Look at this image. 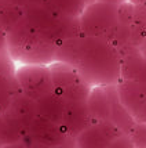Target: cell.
Listing matches in <instances>:
<instances>
[{"label": "cell", "instance_id": "6da1fadb", "mask_svg": "<svg viewBox=\"0 0 146 148\" xmlns=\"http://www.w3.org/2000/svg\"><path fill=\"white\" fill-rule=\"evenodd\" d=\"M55 61L73 66L94 86H116L121 80V51L108 39L77 35L57 46Z\"/></svg>", "mask_w": 146, "mask_h": 148}, {"label": "cell", "instance_id": "7a4b0ae2", "mask_svg": "<svg viewBox=\"0 0 146 148\" xmlns=\"http://www.w3.org/2000/svg\"><path fill=\"white\" fill-rule=\"evenodd\" d=\"M55 51L57 45L40 35L25 17L7 33V54L15 64L50 65Z\"/></svg>", "mask_w": 146, "mask_h": 148}, {"label": "cell", "instance_id": "3957f363", "mask_svg": "<svg viewBox=\"0 0 146 148\" xmlns=\"http://www.w3.org/2000/svg\"><path fill=\"white\" fill-rule=\"evenodd\" d=\"M25 18L40 35L57 46L66 39L80 35L79 19L66 17L48 7L28 3L25 6Z\"/></svg>", "mask_w": 146, "mask_h": 148}, {"label": "cell", "instance_id": "277c9868", "mask_svg": "<svg viewBox=\"0 0 146 148\" xmlns=\"http://www.w3.org/2000/svg\"><path fill=\"white\" fill-rule=\"evenodd\" d=\"M37 118V103L19 93L13 98L10 107L1 114L0 145H10L24 140Z\"/></svg>", "mask_w": 146, "mask_h": 148}, {"label": "cell", "instance_id": "5b68a950", "mask_svg": "<svg viewBox=\"0 0 146 148\" xmlns=\"http://www.w3.org/2000/svg\"><path fill=\"white\" fill-rule=\"evenodd\" d=\"M80 35L112 40L119 26V4L103 0H92L79 17Z\"/></svg>", "mask_w": 146, "mask_h": 148}, {"label": "cell", "instance_id": "8992f818", "mask_svg": "<svg viewBox=\"0 0 146 148\" xmlns=\"http://www.w3.org/2000/svg\"><path fill=\"white\" fill-rule=\"evenodd\" d=\"M50 71L54 83V93L61 100H64L66 104L87 103L91 86L73 66L61 61H54L50 64Z\"/></svg>", "mask_w": 146, "mask_h": 148}, {"label": "cell", "instance_id": "52a82bcc", "mask_svg": "<svg viewBox=\"0 0 146 148\" xmlns=\"http://www.w3.org/2000/svg\"><path fill=\"white\" fill-rule=\"evenodd\" d=\"M15 79L19 90L33 101L54 93V83L51 76L50 65L40 64H17Z\"/></svg>", "mask_w": 146, "mask_h": 148}, {"label": "cell", "instance_id": "ba28073f", "mask_svg": "<svg viewBox=\"0 0 146 148\" xmlns=\"http://www.w3.org/2000/svg\"><path fill=\"white\" fill-rule=\"evenodd\" d=\"M121 104L131 114L135 122L146 123V82H132L121 79L116 84Z\"/></svg>", "mask_w": 146, "mask_h": 148}, {"label": "cell", "instance_id": "9c48e42d", "mask_svg": "<svg viewBox=\"0 0 146 148\" xmlns=\"http://www.w3.org/2000/svg\"><path fill=\"white\" fill-rule=\"evenodd\" d=\"M121 134L110 121L92 123L75 138V148H108Z\"/></svg>", "mask_w": 146, "mask_h": 148}, {"label": "cell", "instance_id": "30bf717a", "mask_svg": "<svg viewBox=\"0 0 146 148\" xmlns=\"http://www.w3.org/2000/svg\"><path fill=\"white\" fill-rule=\"evenodd\" d=\"M25 138H28L32 143L40 144V145L52 148L65 147L68 144V140H73L62 129V126L55 125V123L50 122L44 118H40V116H37L33 121L32 126L28 132V134L25 136Z\"/></svg>", "mask_w": 146, "mask_h": 148}, {"label": "cell", "instance_id": "8fae6325", "mask_svg": "<svg viewBox=\"0 0 146 148\" xmlns=\"http://www.w3.org/2000/svg\"><path fill=\"white\" fill-rule=\"evenodd\" d=\"M15 62L7 53H0V112L10 107L13 98L21 93L15 79Z\"/></svg>", "mask_w": 146, "mask_h": 148}, {"label": "cell", "instance_id": "7c38bea8", "mask_svg": "<svg viewBox=\"0 0 146 148\" xmlns=\"http://www.w3.org/2000/svg\"><path fill=\"white\" fill-rule=\"evenodd\" d=\"M121 79L146 82V58L135 46H128L121 50Z\"/></svg>", "mask_w": 146, "mask_h": 148}, {"label": "cell", "instance_id": "4fadbf2b", "mask_svg": "<svg viewBox=\"0 0 146 148\" xmlns=\"http://www.w3.org/2000/svg\"><path fill=\"white\" fill-rule=\"evenodd\" d=\"M112 86H94L91 87L87 107L92 123L110 121L112 116V100H110Z\"/></svg>", "mask_w": 146, "mask_h": 148}, {"label": "cell", "instance_id": "5bb4252c", "mask_svg": "<svg viewBox=\"0 0 146 148\" xmlns=\"http://www.w3.org/2000/svg\"><path fill=\"white\" fill-rule=\"evenodd\" d=\"M36 103H37V116L62 126V119L66 107V103L64 100H61L55 93H51Z\"/></svg>", "mask_w": 146, "mask_h": 148}, {"label": "cell", "instance_id": "9a60e30c", "mask_svg": "<svg viewBox=\"0 0 146 148\" xmlns=\"http://www.w3.org/2000/svg\"><path fill=\"white\" fill-rule=\"evenodd\" d=\"M29 3L48 7L66 17L77 19L90 3V0H29Z\"/></svg>", "mask_w": 146, "mask_h": 148}, {"label": "cell", "instance_id": "2e32d148", "mask_svg": "<svg viewBox=\"0 0 146 148\" xmlns=\"http://www.w3.org/2000/svg\"><path fill=\"white\" fill-rule=\"evenodd\" d=\"M25 17V7L13 4H0V25L8 33Z\"/></svg>", "mask_w": 146, "mask_h": 148}, {"label": "cell", "instance_id": "e0dca14e", "mask_svg": "<svg viewBox=\"0 0 146 148\" xmlns=\"http://www.w3.org/2000/svg\"><path fill=\"white\" fill-rule=\"evenodd\" d=\"M127 136L135 148H146V123L136 122Z\"/></svg>", "mask_w": 146, "mask_h": 148}, {"label": "cell", "instance_id": "ac0fdd59", "mask_svg": "<svg viewBox=\"0 0 146 148\" xmlns=\"http://www.w3.org/2000/svg\"><path fill=\"white\" fill-rule=\"evenodd\" d=\"M108 148H135L132 141L130 140V137L127 134H121L120 137H117Z\"/></svg>", "mask_w": 146, "mask_h": 148}, {"label": "cell", "instance_id": "d6986e66", "mask_svg": "<svg viewBox=\"0 0 146 148\" xmlns=\"http://www.w3.org/2000/svg\"><path fill=\"white\" fill-rule=\"evenodd\" d=\"M0 53H7V33L0 25Z\"/></svg>", "mask_w": 146, "mask_h": 148}, {"label": "cell", "instance_id": "ffe728a7", "mask_svg": "<svg viewBox=\"0 0 146 148\" xmlns=\"http://www.w3.org/2000/svg\"><path fill=\"white\" fill-rule=\"evenodd\" d=\"M29 0H0V4H13V6L25 7Z\"/></svg>", "mask_w": 146, "mask_h": 148}, {"label": "cell", "instance_id": "44dd1931", "mask_svg": "<svg viewBox=\"0 0 146 148\" xmlns=\"http://www.w3.org/2000/svg\"><path fill=\"white\" fill-rule=\"evenodd\" d=\"M138 49H139V51L142 53V56L146 58V39L142 42V43H141L139 46H138Z\"/></svg>", "mask_w": 146, "mask_h": 148}, {"label": "cell", "instance_id": "7402d4cb", "mask_svg": "<svg viewBox=\"0 0 146 148\" xmlns=\"http://www.w3.org/2000/svg\"><path fill=\"white\" fill-rule=\"evenodd\" d=\"M130 1H132L135 6H143V4H146V0H130Z\"/></svg>", "mask_w": 146, "mask_h": 148}, {"label": "cell", "instance_id": "603a6c76", "mask_svg": "<svg viewBox=\"0 0 146 148\" xmlns=\"http://www.w3.org/2000/svg\"><path fill=\"white\" fill-rule=\"evenodd\" d=\"M92 1V0H91ZM103 1H112V3H117V4H120L123 1H126V0H103Z\"/></svg>", "mask_w": 146, "mask_h": 148}, {"label": "cell", "instance_id": "cb8c5ba5", "mask_svg": "<svg viewBox=\"0 0 146 148\" xmlns=\"http://www.w3.org/2000/svg\"><path fill=\"white\" fill-rule=\"evenodd\" d=\"M145 31H146V25H145Z\"/></svg>", "mask_w": 146, "mask_h": 148}]
</instances>
